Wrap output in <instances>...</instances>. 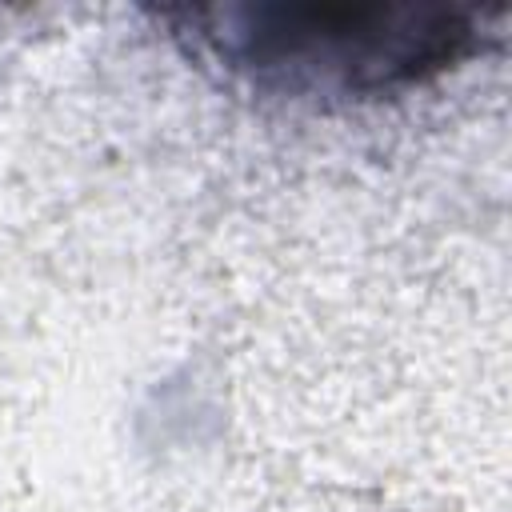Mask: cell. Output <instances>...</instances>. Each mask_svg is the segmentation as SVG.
Returning a JSON list of instances; mask_svg holds the SVG:
<instances>
[{
  "label": "cell",
  "instance_id": "obj_1",
  "mask_svg": "<svg viewBox=\"0 0 512 512\" xmlns=\"http://www.w3.org/2000/svg\"><path fill=\"white\" fill-rule=\"evenodd\" d=\"M460 32L448 16L408 8H256L240 28V56L344 84H384L440 64Z\"/></svg>",
  "mask_w": 512,
  "mask_h": 512
}]
</instances>
